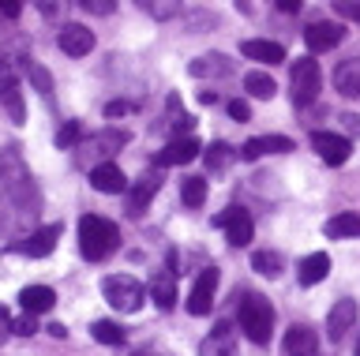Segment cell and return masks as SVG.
Instances as JSON below:
<instances>
[{"label":"cell","instance_id":"12","mask_svg":"<svg viewBox=\"0 0 360 356\" xmlns=\"http://www.w3.org/2000/svg\"><path fill=\"white\" fill-rule=\"evenodd\" d=\"M158 187H162V173H143L139 180L128 187V214H131V218L143 214L146 203H150V199L158 195Z\"/></svg>","mask_w":360,"mask_h":356},{"label":"cell","instance_id":"6","mask_svg":"<svg viewBox=\"0 0 360 356\" xmlns=\"http://www.w3.org/2000/svg\"><path fill=\"white\" fill-rule=\"evenodd\" d=\"M0 105H4L11 124H22V117H27V109H22V91H19L15 68H11V60L4 53H0Z\"/></svg>","mask_w":360,"mask_h":356},{"label":"cell","instance_id":"5","mask_svg":"<svg viewBox=\"0 0 360 356\" xmlns=\"http://www.w3.org/2000/svg\"><path fill=\"white\" fill-rule=\"evenodd\" d=\"M289 83H292V102H297V105H311L315 98H319V86H323L319 64H315L311 57L297 60V64H292V75H289Z\"/></svg>","mask_w":360,"mask_h":356},{"label":"cell","instance_id":"13","mask_svg":"<svg viewBox=\"0 0 360 356\" xmlns=\"http://www.w3.org/2000/svg\"><path fill=\"white\" fill-rule=\"evenodd\" d=\"M56 46H60L68 57H86V53L94 49V34H90L83 23H68V27H60V34H56Z\"/></svg>","mask_w":360,"mask_h":356},{"label":"cell","instance_id":"39","mask_svg":"<svg viewBox=\"0 0 360 356\" xmlns=\"http://www.w3.org/2000/svg\"><path fill=\"white\" fill-rule=\"evenodd\" d=\"M229 117H233V120H240V124H244V120H252V105L236 98V102H229Z\"/></svg>","mask_w":360,"mask_h":356},{"label":"cell","instance_id":"11","mask_svg":"<svg viewBox=\"0 0 360 356\" xmlns=\"http://www.w3.org/2000/svg\"><path fill=\"white\" fill-rule=\"evenodd\" d=\"M90 187L101 195H120V192H128V176L120 173V165H112V161H101L90 169Z\"/></svg>","mask_w":360,"mask_h":356},{"label":"cell","instance_id":"10","mask_svg":"<svg viewBox=\"0 0 360 356\" xmlns=\"http://www.w3.org/2000/svg\"><path fill=\"white\" fill-rule=\"evenodd\" d=\"M311 147H315V154H319L326 165H345L349 154H353L349 139L345 136H334V131H311Z\"/></svg>","mask_w":360,"mask_h":356},{"label":"cell","instance_id":"27","mask_svg":"<svg viewBox=\"0 0 360 356\" xmlns=\"http://www.w3.org/2000/svg\"><path fill=\"white\" fill-rule=\"evenodd\" d=\"M323 232H326L330 240H349V237H360V214H349V210H345V214H334V218L323 225Z\"/></svg>","mask_w":360,"mask_h":356},{"label":"cell","instance_id":"35","mask_svg":"<svg viewBox=\"0 0 360 356\" xmlns=\"http://www.w3.org/2000/svg\"><path fill=\"white\" fill-rule=\"evenodd\" d=\"M79 139H83V124H79V120H68V124L56 131V147L60 150H72Z\"/></svg>","mask_w":360,"mask_h":356},{"label":"cell","instance_id":"2","mask_svg":"<svg viewBox=\"0 0 360 356\" xmlns=\"http://www.w3.org/2000/svg\"><path fill=\"white\" fill-rule=\"evenodd\" d=\"M117 248H120V229L112 225L109 218H98V214L79 218V251H83V259L101 263Z\"/></svg>","mask_w":360,"mask_h":356},{"label":"cell","instance_id":"28","mask_svg":"<svg viewBox=\"0 0 360 356\" xmlns=\"http://www.w3.org/2000/svg\"><path fill=\"white\" fill-rule=\"evenodd\" d=\"M244 91L252 98H259V102H270V98L278 94V86H274V79H270L266 72H248L244 75Z\"/></svg>","mask_w":360,"mask_h":356},{"label":"cell","instance_id":"14","mask_svg":"<svg viewBox=\"0 0 360 356\" xmlns=\"http://www.w3.org/2000/svg\"><path fill=\"white\" fill-rule=\"evenodd\" d=\"M342 38H345L342 23H311L308 30H304V41H308L311 53H326V49L342 46Z\"/></svg>","mask_w":360,"mask_h":356},{"label":"cell","instance_id":"3","mask_svg":"<svg viewBox=\"0 0 360 356\" xmlns=\"http://www.w3.org/2000/svg\"><path fill=\"white\" fill-rule=\"evenodd\" d=\"M236 319H240V330L248 341H255V345L270 341V330H274V308H270V300H263L259 293H244L240 308H236Z\"/></svg>","mask_w":360,"mask_h":356},{"label":"cell","instance_id":"19","mask_svg":"<svg viewBox=\"0 0 360 356\" xmlns=\"http://www.w3.org/2000/svg\"><path fill=\"white\" fill-rule=\"evenodd\" d=\"M315 345H319V338H315V330L308 322H297V327L285 330V352L289 356H315Z\"/></svg>","mask_w":360,"mask_h":356},{"label":"cell","instance_id":"8","mask_svg":"<svg viewBox=\"0 0 360 356\" xmlns=\"http://www.w3.org/2000/svg\"><path fill=\"white\" fill-rule=\"evenodd\" d=\"M218 266H207V270H199L195 277V285H191V293H188V311L191 315H210V308H214V293H218Z\"/></svg>","mask_w":360,"mask_h":356},{"label":"cell","instance_id":"16","mask_svg":"<svg viewBox=\"0 0 360 356\" xmlns=\"http://www.w3.org/2000/svg\"><path fill=\"white\" fill-rule=\"evenodd\" d=\"M289 150H292V139H285V136H259L240 147V161H255L263 154H289Z\"/></svg>","mask_w":360,"mask_h":356},{"label":"cell","instance_id":"45","mask_svg":"<svg viewBox=\"0 0 360 356\" xmlns=\"http://www.w3.org/2000/svg\"><path fill=\"white\" fill-rule=\"evenodd\" d=\"M8 330H11V319H8V311H4V308H0V341H4V338H8Z\"/></svg>","mask_w":360,"mask_h":356},{"label":"cell","instance_id":"47","mask_svg":"<svg viewBox=\"0 0 360 356\" xmlns=\"http://www.w3.org/2000/svg\"><path fill=\"white\" fill-rule=\"evenodd\" d=\"M353 356H360V341H356V352H353Z\"/></svg>","mask_w":360,"mask_h":356},{"label":"cell","instance_id":"41","mask_svg":"<svg viewBox=\"0 0 360 356\" xmlns=\"http://www.w3.org/2000/svg\"><path fill=\"white\" fill-rule=\"evenodd\" d=\"M0 12H4L8 19H19V12H22V0H0Z\"/></svg>","mask_w":360,"mask_h":356},{"label":"cell","instance_id":"30","mask_svg":"<svg viewBox=\"0 0 360 356\" xmlns=\"http://www.w3.org/2000/svg\"><path fill=\"white\" fill-rule=\"evenodd\" d=\"M202 158H207V169H225V165H229L233 158H240V150H233L229 143H210V150L202 154Z\"/></svg>","mask_w":360,"mask_h":356},{"label":"cell","instance_id":"9","mask_svg":"<svg viewBox=\"0 0 360 356\" xmlns=\"http://www.w3.org/2000/svg\"><path fill=\"white\" fill-rule=\"evenodd\" d=\"M56 240H60V225H41V229H34L22 240L11 244V251L27 255V259H45V255H53Z\"/></svg>","mask_w":360,"mask_h":356},{"label":"cell","instance_id":"38","mask_svg":"<svg viewBox=\"0 0 360 356\" xmlns=\"http://www.w3.org/2000/svg\"><path fill=\"white\" fill-rule=\"evenodd\" d=\"M11 330L22 334V338H30V334H38V322H34V311H27V315L11 319Z\"/></svg>","mask_w":360,"mask_h":356},{"label":"cell","instance_id":"43","mask_svg":"<svg viewBox=\"0 0 360 356\" xmlns=\"http://www.w3.org/2000/svg\"><path fill=\"white\" fill-rule=\"evenodd\" d=\"M338 8H342V12H345L349 19H356V23H360V4H353V0H342Z\"/></svg>","mask_w":360,"mask_h":356},{"label":"cell","instance_id":"17","mask_svg":"<svg viewBox=\"0 0 360 356\" xmlns=\"http://www.w3.org/2000/svg\"><path fill=\"white\" fill-rule=\"evenodd\" d=\"M356 322V300H338L330 308V315H326V334H330V341H342L345 330H353Z\"/></svg>","mask_w":360,"mask_h":356},{"label":"cell","instance_id":"29","mask_svg":"<svg viewBox=\"0 0 360 356\" xmlns=\"http://www.w3.org/2000/svg\"><path fill=\"white\" fill-rule=\"evenodd\" d=\"M135 4H139L150 19H162V23H165V19H173L180 12V4H184V0H135Z\"/></svg>","mask_w":360,"mask_h":356},{"label":"cell","instance_id":"15","mask_svg":"<svg viewBox=\"0 0 360 356\" xmlns=\"http://www.w3.org/2000/svg\"><path fill=\"white\" fill-rule=\"evenodd\" d=\"M195 79H225V75H233V60L225 57V53H202V57L191 60L188 68Z\"/></svg>","mask_w":360,"mask_h":356},{"label":"cell","instance_id":"21","mask_svg":"<svg viewBox=\"0 0 360 356\" xmlns=\"http://www.w3.org/2000/svg\"><path fill=\"white\" fill-rule=\"evenodd\" d=\"M240 53H244L248 60L270 64V68H274V64H281V60H285V49H281L278 41H263V38H248L244 46H240Z\"/></svg>","mask_w":360,"mask_h":356},{"label":"cell","instance_id":"32","mask_svg":"<svg viewBox=\"0 0 360 356\" xmlns=\"http://www.w3.org/2000/svg\"><path fill=\"white\" fill-rule=\"evenodd\" d=\"M90 334H94V341H101V345H120L124 341V330L109 319H98L94 327H90Z\"/></svg>","mask_w":360,"mask_h":356},{"label":"cell","instance_id":"1","mask_svg":"<svg viewBox=\"0 0 360 356\" xmlns=\"http://www.w3.org/2000/svg\"><path fill=\"white\" fill-rule=\"evenodd\" d=\"M41 214V192L15 147L0 150V232H22Z\"/></svg>","mask_w":360,"mask_h":356},{"label":"cell","instance_id":"20","mask_svg":"<svg viewBox=\"0 0 360 356\" xmlns=\"http://www.w3.org/2000/svg\"><path fill=\"white\" fill-rule=\"evenodd\" d=\"M128 131L124 128H109V131H98V136H90L86 139V147H90V154L94 158H109V154H117L120 147H128Z\"/></svg>","mask_w":360,"mask_h":356},{"label":"cell","instance_id":"44","mask_svg":"<svg viewBox=\"0 0 360 356\" xmlns=\"http://www.w3.org/2000/svg\"><path fill=\"white\" fill-rule=\"evenodd\" d=\"M274 4L281 8V12H289V15H292V12H300V4H304V0H274Z\"/></svg>","mask_w":360,"mask_h":356},{"label":"cell","instance_id":"4","mask_svg":"<svg viewBox=\"0 0 360 356\" xmlns=\"http://www.w3.org/2000/svg\"><path fill=\"white\" fill-rule=\"evenodd\" d=\"M101 296H105L117 311H124V315H135L146 300V289L135 282L131 274H109L105 282H101Z\"/></svg>","mask_w":360,"mask_h":356},{"label":"cell","instance_id":"33","mask_svg":"<svg viewBox=\"0 0 360 356\" xmlns=\"http://www.w3.org/2000/svg\"><path fill=\"white\" fill-rule=\"evenodd\" d=\"M252 266H255L263 277H278V274H281V255H278V251H255V255H252Z\"/></svg>","mask_w":360,"mask_h":356},{"label":"cell","instance_id":"36","mask_svg":"<svg viewBox=\"0 0 360 356\" xmlns=\"http://www.w3.org/2000/svg\"><path fill=\"white\" fill-rule=\"evenodd\" d=\"M83 12L90 15H112V8H117V0H75Z\"/></svg>","mask_w":360,"mask_h":356},{"label":"cell","instance_id":"18","mask_svg":"<svg viewBox=\"0 0 360 356\" xmlns=\"http://www.w3.org/2000/svg\"><path fill=\"white\" fill-rule=\"evenodd\" d=\"M199 139H191V136H180V139H173L169 147L158 154V165H188V161H195L199 158Z\"/></svg>","mask_w":360,"mask_h":356},{"label":"cell","instance_id":"23","mask_svg":"<svg viewBox=\"0 0 360 356\" xmlns=\"http://www.w3.org/2000/svg\"><path fill=\"white\" fill-rule=\"evenodd\" d=\"M334 86H338V94H345V98H360V57L338 64L334 68Z\"/></svg>","mask_w":360,"mask_h":356},{"label":"cell","instance_id":"7","mask_svg":"<svg viewBox=\"0 0 360 356\" xmlns=\"http://www.w3.org/2000/svg\"><path fill=\"white\" fill-rule=\"evenodd\" d=\"M214 225L225 229V240L233 244V248H244V244H252V214H248L244 206H229V210H221L218 218H214Z\"/></svg>","mask_w":360,"mask_h":356},{"label":"cell","instance_id":"37","mask_svg":"<svg viewBox=\"0 0 360 356\" xmlns=\"http://www.w3.org/2000/svg\"><path fill=\"white\" fill-rule=\"evenodd\" d=\"M34 8H38L45 19H60L64 8H68V0H34Z\"/></svg>","mask_w":360,"mask_h":356},{"label":"cell","instance_id":"40","mask_svg":"<svg viewBox=\"0 0 360 356\" xmlns=\"http://www.w3.org/2000/svg\"><path fill=\"white\" fill-rule=\"evenodd\" d=\"M128 113H131V102H109V105H105V117H109V120L128 117Z\"/></svg>","mask_w":360,"mask_h":356},{"label":"cell","instance_id":"25","mask_svg":"<svg viewBox=\"0 0 360 356\" xmlns=\"http://www.w3.org/2000/svg\"><path fill=\"white\" fill-rule=\"evenodd\" d=\"M199 356H233V327L229 322H218L210 330V338L199 345Z\"/></svg>","mask_w":360,"mask_h":356},{"label":"cell","instance_id":"26","mask_svg":"<svg viewBox=\"0 0 360 356\" xmlns=\"http://www.w3.org/2000/svg\"><path fill=\"white\" fill-rule=\"evenodd\" d=\"M19 304H22V311H34V315H41V311H49L53 304H56V293L49 285H27L19 293Z\"/></svg>","mask_w":360,"mask_h":356},{"label":"cell","instance_id":"22","mask_svg":"<svg viewBox=\"0 0 360 356\" xmlns=\"http://www.w3.org/2000/svg\"><path fill=\"white\" fill-rule=\"evenodd\" d=\"M173 266H165V270H158L154 277H150V296H154V304L162 308V311H169L176 304V285H173Z\"/></svg>","mask_w":360,"mask_h":356},{"label":"cell","instance_id":"42","mask_svg":"<svg viewBox=\"0 0 360 356\" xmlns=\"http://www.w3.org/2000/svg\"><path fill=\"white\" fill-rule=\"evenodd\" d=\"M342 124H345L349 136H360V117H356V113H345V117H342Z\"/></svg>","mask_w":360,"mask_h":356},{"label":"cell","instance_id":"24","mask_svg":"<svg viewBox=\"0 0 360 356\" xmlns=\"http://www.w3.org/2000/svg\"><path fill=\"white\" fill-rule=\"evenodd\" d=\"M326 274H330V255L326 251H311L308 259H300V270H297L300 285H319Z\"/></svg>","mask_w":360,"mask_h":356},{"label":"cell","instance_id":"34","mask_svg":"<svg viewBox=\"0 0 360 356\" xmlns=\"http://www.w3.org/2000/svg\"><path fill=\"white\" fill-rule=\"evenodd\" d=\"M27 75H30V83L38 86V94L49 102V98H53V75L45 72V68H38V64H27Z\"/></svg>","mask_w":360,"mask_h":356},{"label":"cell","instance_id":"46","mask_svg":"<svg viewBox=\"0 0 360 356\" xmlns=\"http://www.w3.org/2000/svg\"><path fill=\"white\" fill-rule=\"evenodd\" d=\"M199 102H202V105H214V102H218V94H214V91H202Z\"/></svg>","mask_w":360,"mask_h":356},{"label":"cell","instance_id":"31","mask_svg":"<svg viewBox=\"0 0 360 356\" xmlns=\"http://www.w3.org/2000/svg\"><path fill=\"white\" fill-rule=\"evenodd\" d=\"M180 199H184V206H202V199H207V180L202 176H188L184 184H180Z\"/></svg>","mask_w":360,"mask_h":356}]
</instances>
